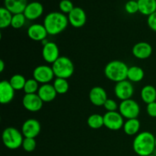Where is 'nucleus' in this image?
Returning a JSON list of instances; mask_svg holds the SVG:
<instances>
[{"label":"nucleus","mask_w":156,"mask_h":156,"mask_svg":"<svg viewBox=\"0 0 156 156\" xmlns=\"http://www.w3.org/2000/svg\"><path fill=\"white\" fill-rule=\"evenodd\" d=\"M133 148L140 156H148L155 150V136L150 132H142L136 136L133 143Z\"/></svg>","instance_id":"obj_1"},{"label":"nucleus","mask_w":156,"mask_h":156,"mask_svg":"<svg viewBox=\"0 0 156 156\" xmlns=\"http://www.w3.org/2000/svg\"><path fill=\"white\" fill-rule=\"evenodd\" d=\"M68 17L59 12H52L47 14L44 20V25L49 35L55 36L62 33L68 26Z\"/></svg>","instance_id":"obj_2"},{"label":"nucleus","mask_w":156,"mask_h":156,"mask_svg":"<svg viewBox=\"0 0 156 156\" xmlns=\"http://www.w3.org/2000/svg\"><path fill=\"white\" fill-rule=\"evenodd\" d=\"M129 67L121 60H112L108 62L105 67L104 73L108 79L117 82L127 79Z\"/></svg>","instance_id":"obj_3"},{"label":"nucleus","mask_w":156,"mask_h":156,"mask_svg":"<svg viewBox=\"0 0 156 156\" xmlns=\"http://www.w3.org/2000/svg\"><path fill=\"white\" fill-rule=\"evenodd\" d=\"M2 139L4 146L9 149H17L22 146L24 136L15 127L9 126L3 130Z\"/></svg>","instance_id":"obj_4"},{"label":"nucleus","mask_w":156,"mask_h":156,"mask_svg":"<svg viewBox=\"0 0 156 156\" xmlns=\"http://www.w3.org/2000/svg\"><path fill=\"white\" fill-rule=\"evenodd\" d=\"M56 78L69 79L74 73L75 67L73 61L66 56H59V59L52 64Z\"/></svg>","instance_id":"obj_5"},{"label":"nucleus","mask_w":156,"mask_h":156,"mask_svg":"<svg viewBox=\"0 0 156 156\" xmlns=\"http://www.w3.org/2000/svg\"><path fill=\"white\" fill-rule=\"evenodd\" d=\"M119 112L123 118L136 119L140 114V106L136 101L131 99L122 101L119 105Z\"/></svg>","instance_id":"obj_6"},{"label":"nucleus","mask_w":156,"mask_h":156,"mask_svg":"<svg viewBox=\"0 0 156 156\" xmlns=\"http://www.w3.org/2000/svg\"><path fill=\"white\" fill-rule=\"evenodd\" d=\"M124 120L120 112H107L104 115V126L108 129L117 131L123 127Z\"/></svg>","instance_id":"obj_7"},{"label":"nucleus","mask_w":156,"mask_h":156,"mask_svg":"<svg viewBox=\"0 0 156 156\" xmlns=\"http://www.w3.org/2000/svg\"><path fill=\"white\" fill-rule=\"evenodd\" d=\"M54 76L55 75L52 66L50 67L47 65L38 66L33 71V79L42 85L50 83Z\"/></svg>","instance_id":"obj_8"},{"label":"nucleus","mask_w":156,"mask_h":156,"mask_svg":"<svg viewBox=\"0 0 156 156\" xmlns=\"http://www.w3.org/2000/svg\"><path fill=\"white\" fill-rule=\"evenodd\" d=\"M114 94L117 98L121 101L131 99L134 94V87L128 79L121 81L116 83Z\"/></svg>","instance_id":"obj_9"},{"label":"nucleus","mask_w":156,"mask_h":156,"mask_svg":"<svg viewBox=\"0 0 156 156\" xmlns=\"http://www.w3.org/2000/svg\"><path fill=\"white\" fill-rule=\"evenodd\" d=\"M43 42H44L42 50L43 59L47 63L53 64L59 57V47L54 42H51V41H46L45 42V40L42 41V43Z\"/></svg>","instance_id":"obj_10"},{"label":"nucleus","mask_w":156,"mask_h":156,"mask_svg":"<svg viewBox=\"0 0 156 156\" xmlns=\"http://www.w3.org/2000/svg\"><path fill=\"white\" fill-rule=\"evenodd\" d=\"M41 130V123L36 119L30 118L25 120L21 126V133L24 138L35 139L39 135Z\"/></svg>","instance_id":"obj_11"},{"label":"nucleus","mask_w":156,"mask_h":156,"mask_svg":"<svg viewBox=\"0 0 156 156\" xmlns=\"http://www.w3.org/2000/svg\"><path fill=\"white\" fill-rule=\"evenodd\" d=\"M22 105L30 112H37L43 108L44 101L37 94H25L22 98Z\"/></svg>","instance_id":"obj_12"},{"label":"nucleus","mask_w":156,"mask_h":156,"mask_svg":"<svg viewBox=\"0 0 156 156\" xmlns=\"http://www.w3.org/2000/svg\"><path fill=\"white\" fill-rule=\"evenodd\" d=\"M69 23L73 27L79 28L83 27L87 21L86 13L80 7H75L68 15Z\"/></svg>","instance_id":"obj_13"},{"label":"nucleus","mask_w":156,"mask_h":156,"mask_svg":"<svg viewBox=\"0 0 156 156\" xmlns=\"http://www.w3.org/2000/svg\"><path fill=\"white\" fill-rule=\"evenodd\" d=\"M88 98L93 105L101 107L104 106L105 101L108 100V94L105 88L100 86H95L90 90Z\"/></svg>","instance_id":"obj_14"},{"label":"nucleus","mask_w":156,"mask_h":156,"mask_svg":"<svg viewBox=\"0 0 156 156\" xmlns=\"http://www.w3.org/2000/svg\"><path fill=\"white\" fill-rule=\"evenodd\" d=\"M15 90L9 81L3 80L0 82V102L2 105L9 104L15 97Z\"/></svg>","instance_id":"obj_15"},{"label":"nucleus","mask_w":156,"mask_h":156,"mask_svg":"<svg viewBox=\"0 0 156 156\" xmlns=\"http://www.w3.org/2000/svg\"><path fill=\"white\" fill-rule=\"evenodd\" d=\"M27 36L30 39L34 41H41L46 40L48 35L47 30L44 24H34L27 29Z\"/></svg>","instance_id":"obj_16"},{"label":"nucleus","mask_w":156,"mask_h":156,"mask_svg":"<svg viewBox=\"0 0 156 156\" xmlns=\"http://www.w3.org/2000/svg\"><path fill=\"white\" fill-rule=\"evenodd\" d=\"M132 53L137 59H148L152 53V47L147 42H139L133 47Z\"/></svg>","instance_id":"obj_17"},{"label":"nucleus","mask_w":156,"mask_h":156,"mask_svg":"<svg viewBox=\"0 0 156 156\" xmlns=\"http://www.w3.org/2000/svg\"><path fill=\"white\" fill-rule=\"evenodd\" d=\"M44 12V6L39 2H32L26 6L24 15L27 20H36L39 18Z\"/></svg>","instance_id":"obj_18"},{"label":"nucleus","mask_w":156,"mask_h":156,"mask_svg":"<svg viewBox=\"0 0 156 156\" xmlns=\"http://www.w3.org/2000/svg\"><path fill=\"white\" fill-rule=\"evenodd\" d=\"M37 94L44 102H51L56 98L57 93L53 87V85L48 83L44 84L40 86Z\"/></svg>","instance_id":"obj_19"},{"label":"nucleus","mask_w":156,"mask_h":156,"mask_svg":"<svg viewBox=\"0 0 156 156\" xmlns=\"http://www.w3.org/2000/svg\"><path fill=\"white\" fill-rule=\"evenodd\" d=\"M4 5L5 8L13 15L24 13L27 5V0H5Z\"/></svg>","instance_id":"obj_20"},{"label":"nucleus","mask_w":156,"mask_h":156,"mask_svg":"<svg viewBox=\"0 0 156 156\" xmlns=\"http://www.w3.org/2000/svg\"><path fill=\"white\" fill-rule=\"evenodd\" d=\"M139 12L149 16L156 12V0H138Z\"/></svg>","instance_id":"obj_21"},{"label":"nucleus","mask_w":156,"mask_h":156,"mask_svg":"<svg viewBox=\"0 0 156 156\" xmlns=\"http://www.w3.org/2000/svg\"><path fill=\"white\" fill-rule=\"evenodd\" d=\"M141 98L146 105L152 103L156 101V88L151 85H147L141 90Z\"/></svg>","instance_id":"obj_22"},{"label":"nucleus","mask_w":156,"mask_h":156,"mask_svg":"<svg viewBox=\"0 0 156 156\" xmlns=\"http://www.w3.org/2000/svg\"><path fill=\"white\" fill-rule=\"evenodd\" d=\"M123 131L128 136L137 135L140 129V122L137 118L129 119L123 124Z\"/></svg>","instance_id":"obj_23"},{"label":"nucleus","mask_w":156,"mask_h":156,"mask_svg":"<svg viewBox=\"0 0 156 156\" xmlns=\"http://www.w3.org/2000/svg\"><path fill=\"white\" fill-rule=\"evenodd\" d=\"M145 73L143 69L137 66L129 67L127 73V79L131 82H139L144 78Z\"/></svg>","instance_id":"obj_24"},{"label":"nucleus","mask_w":156,"mask_h":156,"mask_svg":"<svg viewBox=\"0 0 156 156\" xmlns=\"http://www.w3.org/2000/svg\"><path fill=\"white\" fill-rule=\"evenodd\" d=\"M13 14L11 13L6 8L0 9V28L4 29L11 26Z\"/></svg>","instance_id":"obj_25"},{"label":"nucleus","mask_w":156,"mask_h":156,"mask_svg":"<svg viewBox=\"0 0 156 156\" xmlns=\"http://www.w3.org/2000/svg\"><path fill=\"white\" fill-rule=\"evenodd\" d=\"M87 123L90 128L98 129L104 126V116L98 114H91L87 120Z\"/></svg>","instance_id":"obj_26"},{"label":"nucleus","mask_w":156,"mask_h":156,"mask_svg":"<svg viewBox=\"0 0 156 156\" xmlns=\"http://www.w3.org/2000/svg\"><path fill=\"white\" fill-rule=\"evenodd\" d=\"M53 85L56 93L59 94H66L69 91V85L68 81L66 79L56 78Z\"/></svg>","instance_id":"obj_27"},{"label":"nucleus","mask_w":156,"mask_h":156,"mask_svg":"<svg viewBox=\"0 0 156 156\" xmlns=\"http://www.w3.org/2000/svg\"><path fill=\"white\" fill-rule=\"evenodd\" d=\"M26 81L27 80L24 78V76L20 74L14 75L9 79V82H10L11 85L13 87L15 91H20V90L24 89Z\"/></svg>","instance_id":"obj_28"},{"label":"nucleus","mask_w":156,"mask_h":156,"mask_svg":"<svg viewBox=\"0 0 156 156\" xmlns=\"http://www.w3.org/2000/svg\"><path fill=\"white\" fill-rule=\"evenodd\" d=\"M39 88V83L34 79H30L26 81L23 90L25 94H37Z\"/></svg>","instance_id":"obj_29"},{"label":"nucleus","mask_w":156,"mask_h":156,"mask_svg":"<svg viewBox=\"0 0 156 156\" xmlns=\"http://www.w3.org/2000/svg\"><path fill=\"white\" fill-rule=\"evenodd\" d=\"M26 19L27 18L24 16V13L15 14V15H13V17H12L11 26L15 29L21 28L24 25V24H25Z\"/></svg>","instance_id":"obj_30"},{"label":"nucleus","mask_w":156,"mask_h":156,"mask_svg":"<svg viewBox=\"0 0 156 156\" xmlns=\"http://www.w3.org/2000/svg\"><path fill=\"white\" fill-rule=\"evenodd\" d=\"M37 146V142L34 138H24L23 140L22 148L24 151L27 152H31L34 151Z\"/></svg>","instance_id":"obj_31"},{"label":"nucleus","mask_w":156,"mask_h":156,"mask_svg":"<svg viewBox=\"0 0 156 156\" xmlns=\"http://www.w3.org/2000/svg\"><path fill=\"white\" fill-rule=\"evenodd\" d=\"M59 8L62 13L69 15L75 7L70 0H61L59 4Z\"/></svg>","instance_id":"obj_32"},{"label":"nucleus","mask_w":156,"mask_h":156,"mask_svg":"<svg viewBox=\"0 0 156 156\" xmlns=\"http://www.w3.org/2000/svg\"><path fill=\"white\" fill-rule=\"evenodd\" d=\"M125 11L128 14H136L139 12V5L138 2L133 1V0H129L125 4Z\"/></svg>","instance_id":"obj_33"},{"label":"nucleus","mask_w":156,"mask_h":156,"mask_svg":"<svg viewBox=\"0 0 156 156\" xmlns=\"http://www.w3.org/2000/svg\"><path fill=\"white\" fill-rule=\"evenodd\" d=\"M104 108L107 111V112H113V111H117V109H119V106L117 105V102L113 99L108 98V100L105 101L104 105Z\"/></svg>","instance_id":"obj_34"},{"label":"nucleus","mask_w":156,"mask_h":156,"mask_svg":"<svg viewBox=\"0 0 156 156\" xmlns=\"http://www.w3.org/2000/svg\"><path fill=\"white\" fill-rule=\"evenodd\" d=\"M147 24L151 30L156 32V12L148 16Z\"/></svg>","instance_id":"obj_35"},{"label":"nucleus","mask_w":156,"mask_h":156,"mask_svg":"<svg viewBox=\"0 0 156 156\" xmlns=\"http://www.w3.org/2000/svg\"><path fill=\"white\" fill-rule=\"evenodd\" d=\"M146 112L149 117L156 118V101L148 104L146 107Z\"/></svg>","instance_id":"obj_36"},{"label":"nucleus","mask_w":156,"mask_h":156,"mask_svg":"<svg viewBox=\"0 0 156 156\" xmlns=\"http://www.w3.org/2000/svg\"><path fill=\"white\" fill-rule=\"evenodd\" d=\"M4 69H5V63H4V61L2 59L0 60V73H2L4 71Z\"/></svg>","instance_id":"obj_37"},{"label":"nucleus","mask_w":156,"mask_h":156,"mask_svg":"<svg viewBox=\"0 0 156 156\" xmlns=\"http://www.w3.org/2000/svg\"><path fill=\"white\" fill-rule=\"evenodd\" d=\"M148 156H156V155H154V154H152V155H148Z\"/></svg>","instance_id":"obj_38"},{"label":"nucleus","mask_w":156,"mask_h":156,"mask_svg":"<svg viewBox=\"0 0 156 156\" xmlns=\"http://www.w3.org/2000/svg\"><path fill=\"white\" fill-rule=\"evenodd\" d=\"M155 149H156V136H155Z\"/></svg>","instance_id":"obj_39"},{"label":"nucleus","mask_w":156,"mask_h":156,"mask_svg":"<svg viewBox=\"0 0 156 156\" xmlns=\"http://www.w3.org/2000/svg\"><path fill=\"white\" fill-rule=\"evenodd\" d=\"M133 1H138V0H133Z\"/></svg>","instance_id":"obj_40"}]
</instances>
